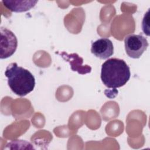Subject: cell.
I'll return each mask as SVG.
<instances>
[{
    "label": "cell",
    "mask_w": 150,
    "mask_h": 150,
    "mask_svg": "<svg viewBox=\"0 0 150 150\" xmlns=\"http://www.w3.org/2000/svg\"><path fill=\"white\" fill-rule=\"evenodd\" d=\"M91 52L97 57L106 59L114 54V46L108 38H100L91 44Z\"/></svg>",
    "instance_id": "5"
},
{
    "label": "cell",
    "mask_w": 150,
    "mask_h": 150,
    "mask_svg": "<svg viewBox=\"0 0 150 150\" xmlns=\"http://www.w3.org/2000/svg\"><path fill=\"white\" fill-rule=\"evenodd\" d=\"M2 3L12 12H23L33 8L38 3V1L2 0Z\"/></svg>",
    "instance_id": "7"
},
{
    "label": "cell",
    "mask_w": 150,
    "mask_h": 150,
    "mask_svg": "<svg viewBox=\"0 0 150 150\" xmlns=\"http://www.w3.org/2000/svg\"><path fill=\"white\" fill-rule=\"evenodd\" d=\"M130 76L129 67L122 59L111 58L102 64L101 79L108 88H116L124 86Z\"/></svg>",
    "instance_id": "1"
},
{
    "label": "cell",
    "mask_w": 150,
    "mask_h": 150,
    "mask_svg": "<svg viewBox=\"0 0 150 150\" xmlns=\"http://www.w3.org/2000/svg\"><path fill=\"white\" fill-rule=\"evenodd\" d=\"M60 54L65 60L69 62L73 71H76L81 74L88 73L91 71V68L90 66L88 65L83 66V59L77 54H67L64 52H62L60 53Z\"/></svg>",
    "instance_id": "6"
},
{
    "label": "cell",
    "mask_w": 150,
    "mask_h": 150,
    "mask_svg": "<svg viewBox=\"0 0 150 150\" xmlns=\"http://www.w3.org/2000/svg\"><path fill=\"white\" fill-rule=\"evenodd\" d=\"M5 75L8 78L9 88L17 96H25L35 88L33 75L28 70L19 66L16 63H12L7 66Z\"/></svg>",
    "instance_id": "2"
},
{
    "label": "cell",
    "mask_w": 150,
    "mask_h": 150,
    "mask_svg": "<svg viewBox=\"0 0 150 150\" xmlns=\"http://www.w3.org/2000/svg\"><path fill=\"white\" fill-rule=\"evenodd\" d=\"M0 58L6 59L15 52L18 46V40L15 35L8 29L0 28Z\"/></svg>",
    "instance_id": "4"
},
{
    "label": "cell",
    "mask_w": 150,
    "mask_h": 150,
    "mask_svg": "<svg viewBox=\"0 0 150 150\" xmlns=\"http://www.w3.org/2000/svg\"><path fill=\"white\" fill-rule=\"evenodd\" d=\"M124 45L126 53L129 57L138 59L147 49L149 44L144 36L130 34L125 37Z\"/></svg>",
    "instance_id": "3"
}]
</instances>
